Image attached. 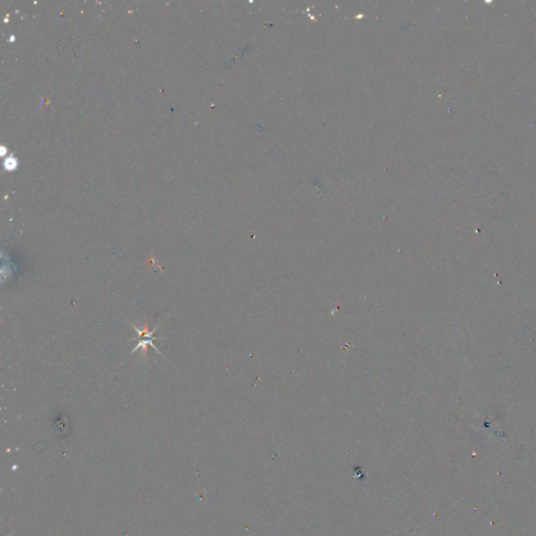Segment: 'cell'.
<instances>
[{"label":"cell","mask_w":536,"mask_h":536,"mask_svg":"<svg viewBox=\"0 0 536 536\" xmlns=\"http://www.w3.org/2000/svg\"><path fill=\"white\" fill-rule=\"evenodd\" d=\"M130 325L133 327V329H134L135 331L137 332L138 337H139V339H138V344L136 345L135 348H133V350L131 351V354L134 353L135 351H137L138 349H141V353L143 354V356L147 357V355H148V346H151L158 354H160L161 356H163V355L161 354V352L159 351V350H158V349L155 347V345H154V340H156V339H161V337H155V336H153L154 332H155L156 330L159 328V326H156L153 330H150V329H149V325H148V323H145V326H143L142 329H138V328H137L136 326H134L132 323H130ZM163 357H164V356H163Z\"/></svg>","instance_id":"cell-1"}]
</instances>
